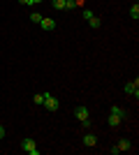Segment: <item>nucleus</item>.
<instances>
[{
    "label": "nucleus",
    "instance_id": "f03ea898",
    "mask_svg": "<svg viewBox=\"0 0 139 155\" xmlns=\"http://www.w3.org/2000/svg\"><path fill=\"white\" fill-rule=\"evenodd\" d=\"M21 148L26 150L28 155H40V148H37V146H35V141H33V139H28V137L21 141Z\"/></svg>",
    "mask_w": 139,
    "mask_h": 155
},
{
    "label": "nucleus",
    "instance_id": "2eb2a0df",
    "mask_svg": "<svg viewBox=\"0 0 139 155\" xmlns=\"http://www.w3.org/2000/svg\"><path fill=\"white\" fill-rule=\"evenodd\" d=\"M2 137H5V127H2V125H0V139H2Z\"/></svg>",
    "mask_w": 139,
    "mask_h": 155
},
{
    "label": "nucleus",
    "instance_id": "f257e3e1",
    "mask_svg": "<svg viewBox=\"0 0 139 155\" xmlns=\"http://www.w3.org/2000/svg\"><path fill=\"white\" fill-rule=\"evenodd\" d=\"M58 107H60L58 100H56L51 93H44V109L46 111H58Z\"/></svg>",
    "mask_w": 139,
    "mask_h": 155
},
{
    "label": "nucleus",
    "instance_id": "7ed1b4c3",
    "mask_svg": "<svg viewBox=\"0 0 139 155\" xmlns=\"http://www.w3.org/2000/svg\"><path fill=\"white\" fill-rule=\"evenodd\" d=\"M125 93H127V95H132L134 100H137V97H139V79L127 81V84H125Z\"/></svg>",
    "mask_w": 139,
    "mask_h": 155
},
{
    "label": "nucleus",
    "instance_id": "f8f14e48",
    "mask_svg": "<svg viewBox=\"0 0 139 155\" xmlns=\"http://www.w3.org/2000/svg\"><path fill=\"white\" fill-rule=\"evenodd\" d=\"M79 123H81V127H84V130H91V118H86V120H79Z\"/></svg>",
    "mask_w": 139,
    "mask_h": 155
},
{
    "label": "nucleus",
    "instance_id": "dca6fc26",
    "mask_svg": "<svg viewBox=\"0 0 139 155\" xmlns=\"http://www.w3.org/2000/svg\"><path fill=\"white\" fill-rule=\"evenodd\" d=\"M21 5H30V0H19Z\"/></svg>",
    "mask_w": 139,
    "mask_h": 155
},
{
    "label": "nucleus",
    "instance_id": "0eeeda50",
    "mask_svg": "<svg viewBox=\"0 0 139 155\" xmlns=\"http://www.w3.org/2000/svg\"><path fill=\"white\" fill-rule=\"evenodd\" d=\"M95 143H98L95 134H84V146H95Z\"/></svg>",
    "mask_w": 139,
    "mask_h": 155
},
{
    "label": "nucleus",
    "instance_id": "4468645a",
    "mask_svg": "<svg viewBox=\"0 0 139 155\" xmlns=\"http://www.w3.org/2000/svg\"><path fill=\"white\" fill-rule=\"evenodd\" d=\"M30 21H33V23H40V21H42V14H30Z\"/></svg>",
    "mask_w": 139,
    "mask_h": 155
},
{
    "label": "nucleus",
    "instance_id": "9d476101",
    "mask_svg": "<svg viewBox=\"0 0 139 155\" xmlns=\"http://www.w3.org/2000/svg\"><path fill=\"white\" fill-rule=\"evenodd\" d=\"M130 16H132V19H139V5H137V2L130 7Z\"/></svg>",
    "mask_w": 139,
    "mask_h": 155
},
{
    "label": "nucleus",
    "instance_id": "1a4fd4ad",
    "mask_svg": "<svg viewBox=\"0 0 139 155\" xmlns=\"http://www.w3.org/2000/svg\"><path fill=\"white\" fill-rule=\"evenodd\" d=\"M51 5H53V9H65V7H67V0H53Z\"/></svg>",
    "mask_w": 139,
    "mask_h": 155
},
{
    "label": "nucleus",
    "instance_id": "6e6552de",
    "mask_svg": "<svg viewBox=\"0 0 139 155\" xmlns=\"http://www.w3.org/2000/svg\"><path fill=\"white\" fill-rule=\"evenodd\" d=\"M88 26H91V28H95V30H98V28H100V26H102V21H100V19H98V16H95V14H93L91 19H88Z\"/></svg>",
    "mask_w": 139,
    "mask_h": 155
},
{
    "label": "nucleus",
    "instance_id": "f3484780",
    "mask_svg": "<svg viewBox=\"0 0 139 155\" xmlns=\"http://www.w3.org/2000/svg\"><path fill=\"white\" fill-rule=\"evenodd\" d=\"M42 0H30V5H40Z\"/></svg>",
    "mask_w": 139,
    "mask_h": 155
},
{
    "label": "nucleus",
    "instance_id": "20e7f679",
    "mask_svg": "<svg viewBox=\"0 0 139 155\" xmlns=\"http://www.w3.org/2000/svg\"><path fill=\"white\" fill-rule=\"evenodd\" d=\"M116 150H118V153H125V150H132V141H130V139H121V141L116 143Z\"/></svg>",
    "mask_w": 139,
    "mask_h": 155
},
{
    "label": "nucleus",
    "instance_id": "ddd939ff",
    "mask_svg": "<svg viewBox=\"0 0 139 155\" xmlns=\"http://www.w3.org/2000/svg\"><path fill=\"white\" fill-rule=\"evenodd\" d=\"M77 5H79V0H67V7H65V9H74Z\"/></svg>",
    "mask_w": 139,
    "mask_h": 155
},
{
    "label": "nucleus",
    "instance_id": "423d86ee",
    "mask_svg": "<svg viewBox=\"0 0 139 155\" xmlns=\"http://www.w3.org/2000/svg\"><path fill=\"white\" fill-rule=\"evenodd\" d=\"M74 118H77V120H86L88 118V109L86 107H77V109H74Z\"/></svg>",
    "mask_w": 139,
    "mask_h": 155
},
{
    "label": "nucleus",
    "instance_id": "9b49d317",
    "mask_svg": "<svg viewBox=\"0 0 139 155\" xmlns=\"http://www.w3.org/2000/svg\"><path fill=\"white\" fill-rule=\"evenodd\" d=\"M33 102L35 104H44V93H37V95L33 97Z\"/></svg>",
    "mask_w": 139,
    "mask_h": 155
},
{
    "label": "nucleus",
    "instance_id": "39448f33",
    "mask_svg": "<svg viewBox=\"0 0 139 155\" xmlns=\"http://www.w3.org/2000/svg\"><path fill=\"white\" fill-rule=\"evenodd\" d=\"M40 26H42V30H56V21L53 19H46V16H42V21H40Z\"/></svg>",
    "mask_w": 139,
    "mask_h": 155
}]
</instances>
